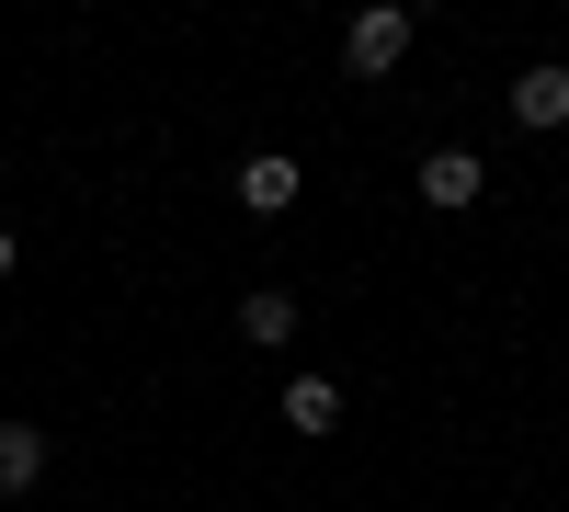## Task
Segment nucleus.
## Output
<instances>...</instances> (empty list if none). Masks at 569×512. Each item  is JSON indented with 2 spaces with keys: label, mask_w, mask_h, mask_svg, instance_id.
I'll return each mask as SVG.
<instances>
[{
  "label": "nucleus",
  "mask_w": 569,
  "mask_h": 512,
  "mask_svg": "<svg viewBox=\"0 0 569 512\" xmlns=\"http://www.w3.org/2000/svg\"><path fill=\"white\" fill-rule=\"evenodd\" d=\"M46 479V433L34 422H0V490H34Z\"/></svg>",
  "instance_id": "6"
},
{
  "label": "nucleus",
  "mask_w": 569,
  "mask_h": 512,
  "mask_svg": "<svg viewBox=\"0 0 569 512\" xmlns=\"http://www.w3.org/2000/svg\"><path fill=\"white\" fill-rule=\"evenodd\" d=\"M240 331H251V342H297V297H284V285H251V297H240Z\"/></svg>",
  "instance_id": "7"
},
{
  "label": "nucleus",
  "mask_w": 569,
  "mask_h": 512,
  "mask_svg": "<svg viewBox=\"0 0 569 512\" xmlns=\"http://www.w3.org/2000/svg\"><path fill=\"white\" fill-rule=\"evenodd\" d=\"M240 205H251V217H284V205H297V160H284V149L240 160Z\"/></svg>",
  "instance_id": "3"
},
{
  "label": "nucleus",
  "mask_w": 569,
  "mask_h": 512,
  "mask_svg": "<svg viewBox=\"0 0 569 512\" xmlns=\"http://www.w3.org/2000/svg\"><path fill=\"white\" fill-rule=\"evenodd\" d=\"M342 422V388L330 377H284V433H330Z\"/></svg>",
  "instance_id": "5"
},
{
  "label": "nucleus",
  "mask_w": 569,
  "mask_h": 512,
  "mask_svg": "<svg viewBox=\"0 0 569 512\" xmlns=\"http://www.w3.org/2000/svg\"><path fill=\"white\" fill-rule=\"evenodd\" d=\"M0 273H12V228H0Z\"/></svg>",
  "instance_id": "8"
},
{
  "label": "nucleus",
  "mask_w": 569,
  "mask_h": 512,
  "mask_svg": "<svg viewBox=\"0 0 569 512\" xmlns=\"http://www.w3.org/2000/svg\"><path fill=\"white\" fill-rule=\"evenodd\" d=\"M479 149H433V160H421V205H445V217H467V205H479Z\"/></svg>",
  "instance_id": "2"
},
{
  "label": "nucleus",
  "mask_w": 569,
  "mask_h": 512,
  "mask_svg": "<svg viewBox=\"0 0 569 512\" xmlns=\"http://www.w3.org/2000/svg\"><path fill=\"white\" fill-rule=\"evenodd\" d=\"M512 126H569V69H558V58L512 80Z\"/></svg>",
  "instance_id": "4"
},
{
  "label": "nucleus",
  "mask_w": 569,
  "mask_h": 512,
  "mask_svg": "<svg viewBox=\"0 0 569 512\" xmlns=\"http://www.w3.org/2000/svg\"><path fill=\"white\" fill-rule=\"evenodd\" d=\"M399 58H410V12H399V0H365V12L342 23V69L353 80H388Z\"/></svg>",
  "instance_id": "1"
}]
</instances>
